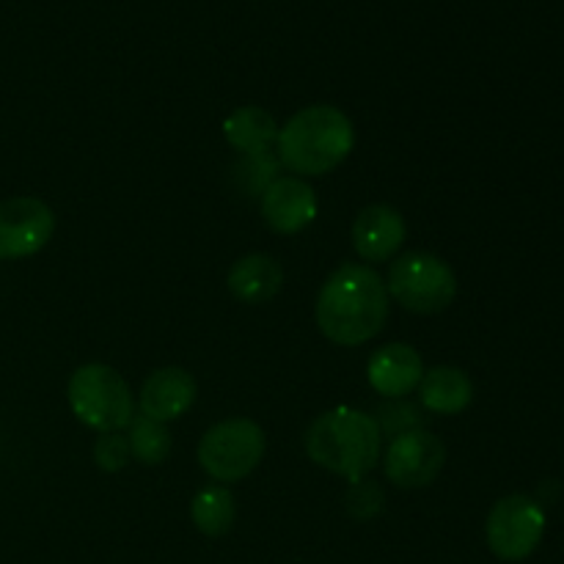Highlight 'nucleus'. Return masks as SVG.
I'll list each match as a JSON object with an SVG mask.
<instances>
[{"label": "nucleus", "mask_w": 564, "mask_h": 564, "mask_svg": "<svg viewBox=\"0 0 564 564\" xmlns=\"http://www.w3.org/2000/svg\"><path fill=\"white\" fill-rule=\"evenodd\" d=\"M389 319L386 281L369 264L345 262L325 279L317 295V328L341 347L375 339Z\"/></svg>", "instance_id": "obj_1"}, {"label": "nucleus", "mask_w": 564, "mask_h": 564, "mask_svg": "<svg viewBox=\"0 0 564 564\" xmlns=\"http://www.w3.org/2000/svg\"><path fill=\"white\" fill-rule=\"evenodd\" d=\"M191 518L193 527L202 534H207V538H224L235 527V496H231V490L220 488V485H207V488H202L193 496Z\"/></svg>", "instance_id": "obj_17"}, {"label": "nucleus", "mask_w": 564, "mask_h": 564, "mask_svg": "<svg viewBox=\"0 0 564 564\" xmlns=\"http://www.w3.org/2000/svg\"><path fill=\"white\" fill-rule=\"evenodd\" d=\"M130 455L143 466H160L171 452V435L165 424L154 422V419L135 416L130 422Z\"/></svg>", "instance_id": "obj_18"}, {"label": "nucleus", "mask_w": 564, "mask_h": 564, "mask_svg": "<svg viewBox=\"0 0 564 564\" xmlns=\"http://www.w3.org/2000/svg\"><path fill=\"white\" fill-rule=\"evenodd\" d=\"M386 292L408 312L438 314L457 297V275L435 253L411 251L391 262Z\"/></svg>", "instance_id": "obj_5"}, {"label": "nucleus", "mask_w": 564, "mask_h": 564, "mask_svg": "<svg viewBox=\"0 0 564 564\" xmlns=\"http://www.w3.org/2000/svg\"><path fill=\"white\" fill-rule=\"evenodd\" d=\"M446 466V446L427 430H408L394 435L383 455L386 477L397 488H427Z\"/></svg>", "instance_id": "obj_8"}, {"label": "nucleus", "mask_w": 564, "mask_h": 564, "mask_svg": "<svg viewBox=\"0 0 564 564\" xmlns=\"http://www.w3.org/2000/svg\"><path fill=\"white\" fill-rule=\"evenodd\" d=\"M422 375V356L411 345H402V341H391V345L378 347L367 364L369 386L378 394L389 397V400H402L413 389H419Z\"/></svg>", "instance_id": "obj_13"}, {"label": "nucleus", "mask_w": 564, "mask_h": 564, "mask_svg": "<svg viewBox=\"0 0 564 564\" xmlns=\"http://www.w3.org/2000/svg\"><path fill=\"white\" fill-rule=\"evenodd\" d=\"M55 235V215L42 198L14 196L0 202V259H25Z\"/></svg>", "instance_id": "obj_9"}, {"label": "nucleus", "mask_w": 564, "mask_h": 564, "mask_svg": "<svg viewBox=\"0 0 564 564\" xmlns=\"http://www.w3.org/2000/svg\"><path fill=\"white\" fill-rule=\"evenodd\" d=\"M408 237L405 218L397 207L391 204H369L361 213L356 215L350 229L352 248H356L358 257L369 264L389 262L391 257H397V251L402 248Z\"/></svg>", "instance_id": "obj_11"}, {"label": "nucleus", "mask_w": 564, "mask_h": 564, "mask_svg": "<svg viewBox=\"0 0 564 564\" xmlns=\"http://www.w3.org/2000/svg\"><path fill=\"white\" fill-rule=\"evenodd\" d=\"M198 394V386L193 375L182 367L154 369L141 386L138 397V411L141 416L154 419V422H176L193 408Z\"/></svg>", "instance_id": "obj_12"}, {"label": "nucleus", "mask_w": 564, "mask_h": 564, "mask_svg": "<svg viewBox=\"0 0 564 564\" xmlns=\"http://www.w3.org/2000/svg\"><path fill=\"white\" fill-rule=\"evenodd\" d=\"M419 400L430 413L438 416H457L466 411L474 400V383L463 369L457 367H433L422 375L419 383Z\"/></svg>", "instance_id": "obj_15"}, {"label": "nucleus", "mask_w": 564, "mask_h": 564, "mask_svg": "<svg viewBox=\"0 0 564 564\" xmlns=\"http://www.w3.org/2000/svg\"><path fill=\"white\" fill-rule=\"evenodd\" d=\"M229 292L246 306L273 301L284 284V270L270 253H248L229 270Z\"/></svg>", "instance_id": "obj_14"}, {"label": "nucleus", "mask_w": 564, "mask_h": 564, "mask_svg": "<svg viewBox=\"0 0 564 564\" xmlns=\"http://www.w3.org/2000/svg\"><path fill=\"white\" fill-rule=\"evenodd\" d=\"M69 408L86 427L102 433H119L135 419V400L130 383L105 364H86L69 380Z\"/></svg>", "instance_id": "obj_4"}, {"label": "nucleus", "mask_w": 564, "mask_h": 564, "mask_svg": "<svg viewBox=\"0 0 564 564\" xmlns=\"http://www.w3.org/2000/svg\"><path fill=\"white\" fill-rule=\"evenodd\" d=\"M383 433L369 413L334 408L314 419L306 430V455L314 466L358 482L380 463Z\"/></svg>", "instance_id": "obj_3"}, {"label": "nucleus", "mask_w": 564, "mask_h": 564, "mask_svg": "<svg viewBox=\"0 0 564 564\" xmlns=\"http://www.w3.org/2000/svg\"><path fill=\"white\" fill-rule=\"evenodd\" d=\"M262 218L275 235H297L314 224L319 213L317 193L301 176H279L259 196Z\"/></svg>", "instance_id": "obj_10"}, {"label": "nucleus", "mask_w": 564, "mask_h": 564, "mask_svg": "<svg viewBox=\"0 0 564 564\" xmlns=\"http://www.w3.org/2000/svg\"><path fill=\"white\" fill-rule=\"evenodd\" d=\"M279 158L275 152H259V154H242L237 163V185L246 191V196H262L270 187V182L279 180Z\"/></svg>", "instance_id": "obj_19"}, {"label": "nucleus", "mask_w": 564, "mask_h": 564, "mask_svg": "<svg viewBox=\"0 0 564 564\" xmlns=\"http://www.w3.org/2000/svg\"><path fill=\"white\" fill-rule=\"evenodd\" d=\"M130 444L121 433H102L94 444V460L102 471L116 474L130 463Z\"/></svg>", "instance_id": "obj_21"}, {"label": "nucleus", "mask_w": 564, "mask_h": 564, "mask_svg": "<svg viewBox=\"0 0 564 564\" xmlns=\"http://www.w3.org/2000/svg\"><path fill=\"white\" fill-rule=\"evenodd\" d=\"M264 444V430L253 419H224L198 441V463L215 482H240L262 463Z\"/></svg>", "instance_id": "obj_6"}, {"label": "nucleus", "mask_w": 564, "mask_h": 564, "mask_svg": "<svg viewBox=\"0 0 564 564\" xmlns=\"http://www.w3.org/2000/svg\"><path fill=\"white\" fill-rule=\"evenodd\" d=\"M386 505L383 488L372 479H358L350 485V490L345 494V510L347 516L356 518V521H372L380 516Z\"/></svg>", "instance_id": "obj_20"}, {"label": "nucleus", "mask_w": 564, "mask_h": 564, "mask_svg": "<svg viewBox=\"0 0 564 564\" xmlns=\"http://www.w3.org/2000/svg\"><path fill=\"white\" fill-rule=\"evenodd\" d=\"M545 534V510L538 499L523 494L505 496L485 521V540L501 562H523L538 551Z\"/></svg>", "instance_id": "obj_7"}, {"label": "nucleus", "mask_w": 564, "mask_h": 564, "mask_svg": "<svg viewBox=\"0 0 564 564\" xmlns=\"http://www.w3.org/2000/svg\"><path fill=\"white\" fill-rule=\"evenodd\" d=\"M375 422H378L380 433L400 435V433H408V430H422L424 416L419 408L400 402V405L380 408V419H375Z\"/></svg>", "instance_id": "obj_22"}, {"label": "nucleus", "mask_w": 564, "mask_h": 564, "mask_svg": "<svg viewBox=\"0 0 564 564\" xmlns=\"http://www.w3.org/2000/svg\"><path fill=\"white\" fill-rule=\"evenodd\" d=\"M224 138L240 154L270 152L275 138H279V124H275L268 110L257 108V105H246V108H237L226 116Z\"/></svg>", "instance_id": "obj_16"}, {"label": "nucleus", "mask_w": 564, "mask_h": 564, "mask_svg": "<svg viewBox=\"0 0 564 564\" xmlns=\"http://www.w3.org/2000/svg\"><path fill=\"white\" fill-rule=\"evenodd\" d=\"M356 147V130L336 105H308L279 130L275 158L295 176H325L347 160Z\"/></svg>", "instance_id": "obj_2"}]
</instances>
